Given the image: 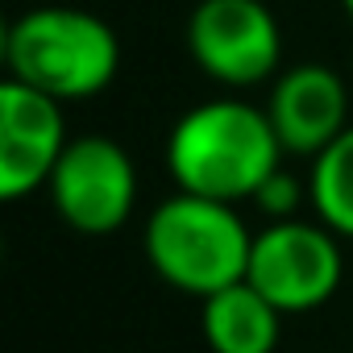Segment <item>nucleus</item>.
I'll return each mask as SVG.
<instances>
[{"instance_id": "7ed1b4c3", "label": "nucleus", "mask_w": 353, "mask_h": 353, "mask_svg": "<svg viewBox=\"0 0 353 353\" xmlns=\"http://www.w3.org/2000/svg\"><path fill=\"white\" fill-rule=\"evenodd\" d=\"M5 67L13 79L79 104L100 96L121 71L117 30L75 5H42L5 30Z\"/></svg>"}, {"instance_id": "1a4fd4ad", "label": "nucleus", "mask_w": 353, "mask_h": 353, "mask_svg": "<svg viewBox=\"0 0 353 353\" xmlns=\"http://www.w3.org/2000/svg\"><path fill=\"white\" fill-rule=\"evenodd\" d=\"M200 332L212 353H274L283 312L245 279L200 299Z\"/></svg>"}, {"instance_id": "9d476101", "label": "nucleus", "mask_w": 353, "mask_h": 353, "mask_svg": "<svg viewBox=\"0 0 353 353\" xmlns=\"http://www.w3.org/2000/svg\"><path fill=\"white\" fill-rule=\"evenodd\" d=\"M307 204L341 241H353V125L312 158L307 166Z\"/></svg>"}, {"instance_id": "f03ea898", "label": "nucleus", "mask_w": 353, "mask_h": 353, "mask_svg": "<svg viewBox=\"0 0 353 353\" xmlns=\"http://www.w3.org/2000/svg\"><path fill=\"white\" fill-rule=\"evenodd\" d=\"M141 250L166 287L208 299L245 279L254 233L237 204L174 192L145 216Z\"/></svg>"}, {"instance_id": "6e6552de", "label": "nucleus", "mask_w": 353, "mask_h": 353, "mask_svg": "<svg viewBox=\"0 0 353 353\" xmlns=\"http://www.w3.org/2000/svg\"><path fill=\"white\" fill-rule=\"evenodd\" d=\"M262 108H266L283 150L295 158H316L353 125L349 121V88L324 63L283 67L274 75L270 100Z\"/></svg>"}, {"instance_id": "f257e3e1", "label": "nucleus", "mask_w": 353, "mask_h": 353, "mask_svg": "<svg viewBox=\"0 0 353 353\" xmlns=\"http://www.w3.org/2000/svg\"><path fill=\"white\" fill-rule=\"evenodd\" d=\"M162 158L174 179V192L241 204L254 200L258 188L283 166L287 150L266 108L221 96L188 108L170 125Z\"/></svg>"}, {"instance_id": "39448f33", "label": "nucleus", "mask_w": 353, "mask_h": 353, "mask_svg": "<svg viewBox=\"0 0 353 353\" xmlns=\"http://www.w3.org/2000/svg\"><path fill=\"white\" fill-rule=\"evenodd\" d=\"M188 54L221 88L274 83L283 71V26L270 0H200L188 17Z\"/></svg>"}, {"instance_id": "f8f14e48", "label": "nucleus", "mask_w": 353, "mask_h": 353, "mask_svg": "<svg viewBox=\"0 0 353 353\" xmlns=\"http://www.w3.org/2000/svg\"><path fill=\"white\" fill-rule=\"evenodd\" d=\"M341 5H345V17L353 21V0H341Z\"/></svg>"}, {"instance_id": "423d86ee", "label": "nucleus", "mask_w": 353, "mask_h": 353, "mask_svg": "<svg viewBox=\"0 0 353 353\" xmlns=\"http://www.w3.org/2000/svg\"><path fill=\"white\" fill-rule=\"evenodd\" d=\"M54 216L79 237H108L125 229L137 204V166L129 150L104 133L71 137L50 183H46Z\"/></svg>"}, {"instance_id": "9b49d317", "label": "nucleus", "mask_w": 353, "mask_h": 353, "mask_svg": "<svg viewBox=\"0 0 353 353\" xmlns=\"http://www.w3.org/2000/svg\"><path fill=\"white\" fill-rule=\"evenodd\" d=\"M303 200H312V196H307V179H299L295 170L279 166L270 179L258 188V196H254L250 204H254L266 221H295L299 208H303Z\"/></svg>"}, {"instance_id": "0eeeda50", "label": "nucleus", "mask_w": 353, "mask_h": 353, "mask_svg": "<svg viewBox=\"0 0 353 353\" xmlns=\"http://www.w3.org/2000/svg\"><path fill=\"white\" fill-rule=\"evenodd\" d=\"M63 108V100L5 75L0 83V200L17 204L50 183L63 150L71 145Z\"/></svg>"}, {"instance_id": "20e7f679", "label": "nucleus", "mask_w": 353, "mask_h": 353, "mask_svg": "<svg viewBox=\"0 0 353 353\" xmlns=\"http://www.w3.org/2000/svg\"><path fill=\"white\" fill-rule=\"evenodd\" d=\"M345 279L341 237L324 221H270L254 233L245 283L258 287L283 316H303L324 307Z\"/></svg>"}]
</instances>
